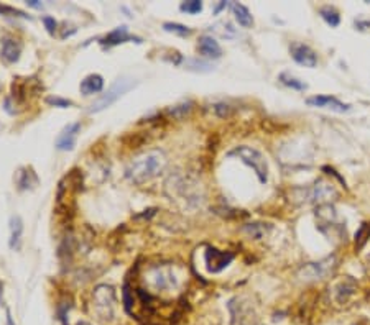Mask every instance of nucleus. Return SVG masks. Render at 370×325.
Returning <instances> with one entry per match:
<instances>
[{"label":"nucleus","instance_id":"nucleus-5","mask_svg":"<svg viewBox=\"0 0 370 325\" xmlns=\"http://www.w3.org/2000/svg\"><path fill=\"white\" fill-rule=\"evenodd\" d=\"M334 268V256L331 258H326L323 261H317V263H309L306 264L305 268L300 271V276L306 281H313V279H321V278H326L329 275Z\"/></svg>","mask_w":370,"mask_h":325},{"label":"nucleus","instance_id":"nucleus-20","mask_svg":"<svg viewBox=\"0 0 370 325\" xmlns=\"http://www.w3.org/2000/svg\"><path fill=\"white\" fill-rule=\"evenodd\" d=\"M319 13H321L323 20L328 25H331V26H337L339 25L340 17H339V13L334 9H332V7H323V9L319 10Z\"/></svg>","mask_w":370,"mask_h":325},{"label":"nucleus","instance_id":"nucleus-10","mask_svg":"<svg viewBox=\"0 0 370 325\" xmlns=\"http://www.w3.org/2000/svg\"><path fill=\"white\" fill-rule=\"evenodd\" d=\"M291 58L298 64L305 66V68H316V64H317V55L308 46V44H301V43L293 44Z\"/></svg>","mask_w":370,"mask_h":325},{"label":"nucleus","instance_id":"nucleus-23","mask_svg":"<svg viewBox=\"0 0 370 325\" xmlns=\"http://www.w3.org/2000/svg\"><path fill=\"white\" fill-rule=\"evenodd\" d=\"M184 66H186V69H189V71H199V72H207L212 69V66L209 63L198 61V59H189V61L184 63Z\"/></svg>","mask_w":370,"mask_h":325},{"label":"nucleus","instance_id":"nucleus-6","mask_svg":"<svg viewBox=\"0 0 370 325\" xmlns=\"http://www.w3.org/2000/svg\"><path fill=\"white\" fill-rule=\"evenodd\" d=\"M334 197H337V191L334 186L326 181L316 182L313 187L308 189V201L317 202L319 205H328L329 201H332Z\"/></svg>","mask_w":370,"mask_h":325},{"label":"nucleus","instance_id":"nucleus-7","mask_svg":"<svg viewBox=\"0 0 370 325\" xmlns=\"http://www.w3.org/2000/svg\"><path fill=\"white\" fill-rule=\"evenodd\" d=\"M306 103L311 107L328 109V110H332V112H337V114H344V112H349L351 110L349 103L340 102L336 97H331V95H316V97H309V99H306Z\"/></svg>","mask_w":370,"mask_h":325},{"label":"nucleus","instance_id":"nucleus-3","mask_svg":"<svg viewBox=\"0 0 370 325\" xmlns=\"http://www.w3.org/2000/svg\"><path fill=\"white\" fill-rule=\"evenodd\" d=\"M132 87V83H129V80H124V79H118L117 83H114L112 86H110L107 89V92H104L99 99H95L91 105H89L87 109V112L89 114H97V112H102L104 109H107L110 107L112 103L118 99V97H122V95L129 91V89Z\"/></svg>","mask_w":370,"mask_h":325},{"label":"nucleus","instance_id":"nucleus-27","mask_svg":"<svg viewBox=\"0 0 370 325\" xmlns=\"http://www.w3.org/2000/svg\"><path fill=\"white\" fill-rule=\"evenodd\" d=\"M191 110V103H183V105H176L168 110V114H171L176 118H183Z\"/></svg>","mask_w":370,"mask_h":325},{"label":"nucleus","instance_id":"nucleus-8","mask_svg":"<svg viewBox=\"0 0 370 325\" xmlns=\"http://www.w3.org/2000/svg\"><path fill=\"white\" fill-rule=\"evenodd\" d=\"M150 279L155 289H169V287H173L178 283L175 273L169 266H163V268L157 266V268H153L150 273Z\"/></svg>","mask_w":370,"mask_h":325},{"label":"nucleus","instance_id":"nucleus-25","mask_svg":"<svg viewBox=\"0 0 370 325\" xmlns=\"http://www.w3.org/2000/svg\"><path fill=\"white\" fill-rule=\"evenodd\" d=\"M245 232L254 236V238H263L265 233H266V227H263V224H250L245 227Z\"/></svg>","mask_w":370,"mask_h":325},{"label":"nucleus","instance_id":"nucleus-12","mask_svg":"<svg viewBox=\"0 0 370 325\" xmlns=\"http://www.w3.org/2000/svg\"><path fill=\"white\" fill-rule=\"evenodd\" d=\"M355 289H357V286H355V283L352 279H342V281H339V283L334 286V301L337 302V304H347L349 302V299L354 295Z\"/></svg>","mask_w":370,"mask_h":325},{"label":"nucleus","instance_id":"nucleus-16","mask_svg":"<svg viewBox=\"0 0 370 325\" xmlns=\"http://www.w3.org/2000/svg\"><path fill=\"white\" fill-rule=\"evenodd\" d=\"M20 53H21V46H20L18 41L9 38L2 43V56H4L5 61H9V63L18 61Z\"/></svg>","mask_w":370,"mask_h":325},{"label":"nucleus","instance_id":"nucleus-11","mask_svg":"<svg viewBox=\"0 0 370 325\" xmlns=\"http://www.w3.org/2000/svg\"><path fill=\"white\" fill-rule=\"evenodd\" d=\"M81 131V123H69L68 127H66L61 135L58 137L56 140V148L61 151H69L74 148L76 145V138H78V133Z\"/></svg>","mask_w":370,"mask_h":325},{"label":"nucleus","instance_id":"nucleus-15","mask_svg":"<svg viewBox=\"0 0 370 325\" xmlns=\"http://www.w3.org/2000/svg\"><path fill=\"white\" fill-rule=\"evenodd\" d=\"M232 12H234V17L237 20V23H239L240 26L250 28L252 25H254V17H252L250 10L245 5L235 2V4H232Z\"/></svg>","mask_w":370,"mask_h":325},{"label":"nucleus","instance_id":"nucleus-21","mask_svg":"<svg viewBox=\"0 0 370 325\" xmlns=\"http://www.w3.org/2000/svg\"><path fill=\"white\" fill-rule=\"evenodd\" d=\"M280 80H281V83H283L285 86L291 87V89H296V91H306V89H308V86H306L305 83H301L300 79H296V77L290 76V74H286V72L280 74Z\"/></svg>","mask_w":370,"mask_h":325},{"label":"nucleus","instance_id":"nucleus-24","mask_svg":"<svg viewBox=\"0 0 370 325\" xmlns=\"http://www.w3.org/2000/svg\"><path fill=\"white\" fill-rule=\"evenodd\" d=\"M163 28L166 30V32L169 33H176V35H181V36H188L191 35V30L188 26H184V25H180V23H163Z\"/></svg>","mask_w":370,"mask_h":325},{"label":"nucleus","instance_id":"nucleus-4","mask_svg":"<svg viewBox=\"0 0 370 325\" xmlns=\"http://www.w3.org/2000/svg\"><path fill=\"white\" fill-rule=\"evenodd\" d=\"M234 260V255L229 251H219L216 248H207L204 253L206 268L209 273H219L224 268H227L231 261Z\"/></svg>","mask_w":370,"mask_h":325},{"label":"nucleus","instance_id":"nucleus-13","mask_svg":"<svg viewBox=\"0 0 370 325\" xmlns=\"http://www.w3.org/2000/svg\"><path fill=\"white\" fill-rule=\"evenodd\" d=\"M198 48L199 51H201V55L206 56V58H214V59H217L222 56V48H220V44L212 38V36L209 35H204L199 38L198 41Z\"/></svg>","mask_w":370,"mask_h":325},{"label":"nucleus","instance_id":"nucleus-9","mask_svg":"<svg viewBox=\"0 0 370 325\" xmlns=\"http://www.w3.org/2000/svg\"><path fill=\"white\" fill-rule=\"evenodd\" d=\"M94 302H95V309L101 314V309L104 307L102 317L107 319V317H112V304H114V291L112 287L107 286H99L94 292Z\"/></svg>","mask_w":370,"mask_h":325},{"label":"nucleus","instance_id":"nucleus-31","mask_svg":"<svg viewBox=\"0 0 370 325\" xmlns=\"http://www.w3.org/2000/svg\"><path fill=\"white\" fill-rule=\"evenodd\" d=\"M43 23H44V26H46V30H48L50 33H55V30H56V21H55V18L44 17L43 18Z\"/></svg>","mask_w":370,"mask_h":325},{"label":"nucleus","instance_id":"nucleus-18","mask_svg":"<svg viewBox=\"0 0 370 325\" xmlns=\"http://www.w3.org/2000/svg\"><path fill=\"white\" fill-rule=\"evenodd\" d=\"M127 40H133V36L129 35L127 28H125V26H120V28H115L114 32H110V33L106 36V40H104V43H107V44H118V43L127 41Z\"/></svg>","mask_w":370,"mask_h":325},{"label":"nucleus","instance_id":"nucleus-33","mask_svg":"<svg viewBox=\"0 0 370 325\" xmlns=\"http://www.w3.org/2000/svg\"><path fill=\"white\" fill-rule=\"evenodd\" d=\"M27 5L28 7H33V9H41V4L38 2V0H28Z\"/></svg>","mask_w":370,"mask_h":325},{"label":"nucleus","instance_id":"nucleus-29","mask_svg":"<svg viewBox=\"0 0 370 325\" xmlns=\"http://www.w3.org/2000/svg\"><path fill=\"white\" fill-rule=\"evenodd\" d=\"M0 13L5 15V13H9V15H18V17H28V15H25L21 10H17V9H10V7H7V5H0Z\"/></svg>","mask_w":370,"mask_h":325},{"label":"nucleus","instance_id":"nucleus-22","mask_svg":"<svg viewBox=\"0 0 370 325\" xmlns=\"http://www.w3.org/2000/svg\"><path fill=\"white\" fill-rule=\"evenodd\" d=\"M145 142H146V137L143 135V131L133 133V135H127L124 138V143L129 148H138V146H142Z\"/></svg>","mask_w":370,"mask_h":325},{"label":"nucleus","instance_id":"nucleus-32","mask_svg":"<svg viewBox=\"0 0 370 325\" xmlns=\"http://www.w3.org/2000/svg\"><path fill=\"white\" fill-rule=\"evenodd\" d=\"M216 110H217V114H219L220 117L229 115V105H224V103H217V105H216Z\"/></svg>","mask_w":370,"mask_h":325},{"label":"nucleus","instance_id":"nucleus-26","mask_svg":"<svg viewBox=\"0 0 370 325\" xmlns=\"http://www.w3.org/2000/svg\"><path fill=\"white\" fill-rule=\"evenodd\" d=\"M181 10L186 13H199L203 10V2L201 0H191V2H183Z\"/></svg>","mask_w":370,"mask_h":325},{"label":"nucleus","instance_id":"nucleus-1","mask_svg":"<svg viewBox=\"0 0 370 325\" xmlns=\"http://www.w3.org/2000/svg\"><path fill=\"white\" fill-rule=\"evenodd\" d=\"M166 166V158L161 151H148L133 159L125 169V176L135 184H143L158 176Z\"/></svg>","mask_w":370,"mask_h":325},{"label":"nucleus","instance_id":"nucleus-2","mask_svg":"<svg viewBox=\"0 0 370 325\" xmlns=\"http://www.w3.org/2000/svg\"><path fill=\"white\" fill-rule=\"evenodd\" d=\"M231 154L232 156H237L242 163H245L247 166L254 169L258 181L262 184L268 181V165H266L265 156L258 150H255L252 146H237L234 148Z\"/></svg>","mask_w":370,"mask_h":325},{"label":"nucleus","instance_id":"nucleus-19","mask_svg":"<svg viewBox=\"0 0 370 325\" xmlns=\"http://www.w3.org/2000/svg\"><path fill=\"white\" fill-rule=\"evenodd\" d=\"M368 238H370V222H365V224H362L359 230L355 232V250L359 251L364 248Z\"/></svg>","mask_w":370,"mask_h":325},{"label":"nucleus","instance_id":"nucleus-28","mask_svg":"<svg viewBox=\"0 0 370 325\" xmlns=\"http://www.w3.org/2000/svg\"><path fill=\"white\" fill-rule=\"evenodd\" d=\"M46 102L50 105H55V107H61V109H66V107H71L72 102L68 100V99H61V97H46Z\"/></svg>","mask_w":370,"mask_h":325},{"label":"nucleus","instance_id":"nucleus-30","mask_svg":"<svg viewBox=\"0 0 370 325\" xmlns=\"http://www.w3.org/2000/svg\"><path fill=\"white\" fill-rule=\"evenodd\" d=\"M21 176H23V179H20V181H18L20 187H21V189L30 187V176H35V174L32 173V169H28L27 173H21Z\"/></svg>","mask_w":370,"mask_h":325},{"label":"nucleus","instance_id":"nucleus-14","mask_svg":"<svg viewBox=\"0 0 370 325\" xmlns=\"http://www.w3.org/2000/svg\"><path fill=\"white\" fill-rule=\"evenodd\" d=\"M104 87V77L101 74H89L87 77H84V80L81 83V92L84 95H92L102 91Z\"/></svg>","mask_w":370,"mask_h":325},{"label":"nucleus","instance_id":"nucleus-17","mask_svg":"<svg viewBox=\"0 0 370 325\" xmlns=\"http://www.w3.org/2000/svg\"><path fill=\"white\" fill-rule=\"evenodd\" d=\"M21 232H23V222H21V219L18 215H13L10 219V248L18 247Z\"/></svg>","mask_w":370,"mask_h":325}]
</instances>
